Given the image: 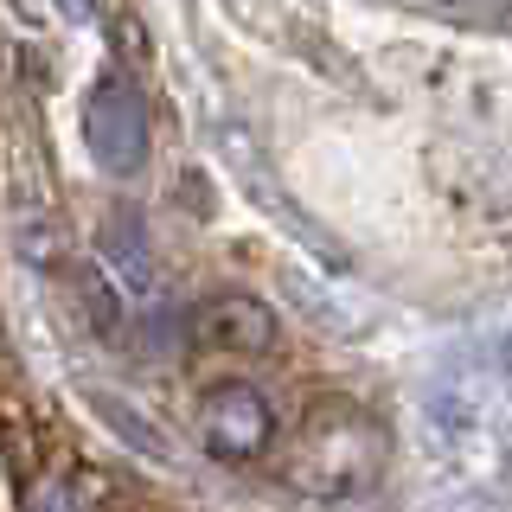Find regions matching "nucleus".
Masks as SVG:
<instances>
[{
    "mask_svg": "<svg viewBox=\"0 0 512 512\" xmlns=\"http://www.w3.org/2000/svg\"><path fill=\"white\" fill-rule=\"evenodd\" d=\"M384 429L352 404H314L288 442V480L314 500H359L384 474Z\"/></svg>",
    "mask_w": 512,
    "mask_h": 512,
    "instance_id": "obj_1",
    "label": "nucleus"
},
{
    "mask_svg": "<svg viewBox=\"0 0 512 512\" xmlns=\"http://www.w3.org/2000/svg\"><path fill=\"white\" fill-rule=\"evenodd\" d=\"M84 141L90 160L103 173H135L148 160V109H141V90L128 77H96L90 103H84Z\"/></svg>",
    "mask_w": 512,
    "mask_h": 512,
    "instance_id": "obj_2",
    "label": "nucleus"
},
{
    "mask_svg": "<svg viewBox=\"0 0 512 512\" xmlns=\"http://www.w3.org/2000/svg\"><path fill=\"white\" fill-rule=\"evenodd\" d=\"M199 436L212 455L224 461H244L256 455V448L269 442V410H263V397L250 391V384H212L205 391V404H199Z\"/></svg>",
    "mask_w": 512,
    "mask_h": 512,
    "instance_id": "obj_3",
    "label": "nucleus"
},
{
    "mask_svg": "<svg viewBox=\"0 0 512 512\" xmlns=\"http://www.w3.org/2000/svg\"><path fill=\"white\" fill-rule=\"evenodd\" d=\"M192 333L218 352H263L269 346V314L256 308V301H212Z\"/></svg>",
    "mask_w": 512,
    "mask_h": 512,
    "instance_id": "obj_4",
    "label": "nucleus"
},
{
    "mask_svg": "<svg viewBox=\"0 0 512 512\" xmlns=\"http://www.w3.org/2000/svg\"><path fill=\"white\" fill-rule=\"evenodd\" d=\"M26 512H103V480L90 474H45L26 487Z\"/></svg>",
    "mask_w": 512,
    "mask_h": 512,
    "instance_id": "obj_5",
    "label": "nucleus"
},
{
    "mask_svg": "<svg viewBox=\"0 0 512 512\" xmlns=\"http://www.w3.org/2000/svg\"><path fill=\"white\" fill-rule=\"evenodd\" d=\"M58 7L71 13V20H84V13H90V0H58Z\"/></svg>",
    "mask_w": 512,
    "mask_h": 512,
    "instance_id": "obj_6",
    "label": "nucleus"
}]
</instances>
